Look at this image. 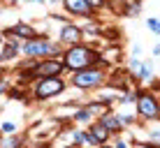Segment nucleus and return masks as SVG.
<instances>
[{
    "mask_svg": "<svg viewBox=\"0 0 160 148\" xmlns=\"http://www.w3.org/2000/svg\"><path fill=\"white\" fill-rule=\"evenodd\" d=\"M60 60H63V65H65V72H79V69L95 67V65H102V67L107 65V60H104L100 49H95L93 44H86V42L65 46Z\"/></svg>",
    "mask_w": 160,
    "mask_h": 148,
    "instance_id": "obj_1",
    "label": "nucleus"
},
{
    "mask_svg": "<svg viewBox=\"0 0 160 148\" xmlns=\"http://www.w3.org/2000/svg\"><path fill=\"white\" fill-rule=\"evenodd\" d=\"M63 44H60L58 40H51L49 35H44V32H40V35L35 37V40H23L21 42V56L23 58H60L63 56Z\"/></svg>",
    "mask_w": 160,
    "mask_h": 148,
    "instance_id": "obj_2",
    "label": "nucleus"
},
{
    "mask_svg": "<svg viewBox=\"0 0 160 148\" xmlns=\"http://www.w3.org/2000/svg\"><path fill=\"white\" fill-rule=\"evenodd\" d=\"M109 72L102 67V65H95V67H86L79 69V72H72V79L70 84L79 90H91V88H100V86L107 84Z\"/></svg>",
    "mask_w": 160,
    "mask_h": 148,
    "instance_id": "obj_3",
    "label": "nucleus"
},
{
    "mask_svg": "<svg viewBox=\"0 0 160 148\" xmlns=\"http://www.w3.org/2000/svg\"><path fill=\"white\" fill-rule=\"evenodd\" d=\"M35 88H32V97L35 100H51V97H58L60 93H65L68 88V81L63 76H42V79H35Z\"/></svg>",
    "mask_w": 160,
    "mask_h": 148,
    "instance_id": "obj_4",
    "label": "nucleus"
},
{
    "mask_svg": "<svg viewBox=\"0 0 160 148\" xmlns=\"http://www.w3.org/2000/svg\"><path fill=\"white\" fill-rule=\"evenodd\" d=\"M137 113L144 120H158L160 118V100L148 90H137Z\"/></svg>",
    "mask_w": 160,
    "mask_h": 148,
    "instance_id": "obj_5",
    "label": "nucleus"
},
{
    "mask_svg": "<svg viewBox=\"0 0 160 148\" xmlns=\"http://www.w3.org/2000/svg\"><path fill=\"white\" fill-rule=\"evenodd\" d=\"M65 65L60 58H42L37 60V67L32 72V79H42V76H63Z\"/></svg>",
    "mask_w": 160,
    "mask_h": 148,
    "instance_id": "obj_6",
    "label": "nucleus"
},
{
    "mask_svg": "<svg viewBox=\"0 0 160 148\" xmlns=\"http://www.w3.org/2000/svg\"><path fill=\"white\" fill-rule=\"evenodd\" d=\"M60 7L68 16H79V19H95V9L88 5V0H60Z\"/></svg>",
    "mask_w": 160,
    "mask_h": 148,
    "instance_id": "obj_7",
    "label": "nucleus"
},
{
    "mask_svg": "<svg viewBox=\"0 0 160 148\" xmlns=\"http://www.w3.org/2000/svg\"><path fill=\"white\" fill-rule=\"evenodd\" d=\"M58 42L63 46H72V44H79V42H86L81 26L72 23V21L63 23V26H60V30H58Z\"/></svg>",
    "mask_w": 160,
    "mask_h": 148,
    "instance_id": "obj_8",
    "label": "nucleus"
},
{
    "mask_svg": "<svg viewBox=\"0 0 160 148\" xmlns=\"http://www.w3.org/2000/svg\"><path fill=\"white\" fill-rule=\"evenodd\" d=\"M40 35V32L35 30V26L28 23V21H19V23H14V26H9V28H5L2 30V37L7 40V37H16V40H35V37Z\"/></svg>",
    "mask_w": 160,
    "mask_h": 148,
    "instance_id": "obj_9",
    "label": "nucleus"
},
{
    "mask_svg": "<svg viewBox=\"0 0 160 148\" xmlns=\"http://www.w3.org/2000/svg\"><path fill=\"white\" fill-rule=\"evenodd\" d=\"M19 53H21V40H16V37H7L5 44L0 46V65L16 60V58H19Z\"/></svg>",
    "mask_w": 160,
    "mask_h": 148,
    "instance_id": "obj_10",
    "label": "nucleus"
},
{
    "mask_svg": "<svg viewBox=\"0 0 160 148\" xmlns=\"http://www.w3.org/2000/svg\"><path fill=\"white\" fill-rule=\"evenodd\" d=\"M88 134H91V139L95 141L98 146L100 144H107L109 141V136H112V132H109L104 125H100V123H95V125H91V130H88Z\"/></svg>",
    "mask_w": 160,
    "mask_h": 148,
    "instance_id": "obj_11",
    "label": "nucleus"
},
{
    "mask_svg": "<svg viewBox=\"0 0 160 148\" xmlns=\"http://www.w3.org/2000/svg\"><path fill=\"white\" fill-rule=\"evenodd\" d=\"M100 125H104V127L109 130L112 134H116V132H121L123 130V125H121V120H118V116H114L112 111H107V113H102L100 116V120H98Z\"/></svg>",
    "mask_w": 160,
    "mask_h": 148,
    "instance_id": "obj_12",
    "label": "nucleus"
},
{
    "mask_svg": "<svg viewBox=\"0 0 160 148\" xmlns=\"http://www.w3.org/2000/svg\"><path fill=\"white\" fill-rule=\"evenodd\" d=\"M102 28H104V26H102L98 19H88V23L81 26L84 37H102Z\"/></svg>",
    "mask_w": 160,
    "mask_h": 148,
    "instance_id": "obj_13",
    "label": "nucleus"
},
{
    "mask_svg": "<svg viewBox=\"0 0 160 148\" xmlns=\"http://www.w3.org/2000/svg\"><path fill=\"white\" fill-rule=\"evenodd\" d=\"M135 79H139V81H151L153 79V63H151V60H144V63L139 65Z\"/></svg>",
    "mask_w": 160,
    "mask_h": 148,
    "instance_id": "obj_14",
    "label": "nucleus"
},
{
    "mask_svg": "<svg viewBox=\"0 0 160 148\" xmlns=\"http://www.w3.org/2000/svg\"><path fill=\"white\" fill-rule=\"evenodd\" d=\"M142 12V0H125L123 16H139Z\"/></svg>",
    "mask_w": 160,
    "mask_h": 148,
    "instance_id": "obj_15",
    "label": "nucleus"
},
{
    "mask_svg": "<svg viewBox=\"0 0 160 148\" xmlns=\"http://www.w3.org/2000/svg\"><path fill=\"white\" fill-rule=\"evenodd\" d=\"M86 109H88V113H91V116H102V113L109 111V104H104V102L98 100V102H88Z\"/></svg>",
    "mask_w": 160,
    "mask_h": 148,
    "instance_id": "obj_16",
    "label": "nucleus"
},
{
    "mask_svg": "<svg viewBox=\"0 0 160 148\" xmlns=\"http://www.w3.org/2000/svg\"><path fill=\"white\" fill-rule=\"evenodd\" d=\"M21 141L23 139L16 134H5V139H0V148H19Z\"/></svg>",
    "mask_w": 160,
    "mask_h": 148,
    "instance_id": "obj_17",
    "label": "nucleus"
},
{
    "mask_svg": "<svg viewBox=\"0 0 160 148\" xmlns=\"http://www.w3.org/2000/svg\"><path fill=\"white\" fill-rule=\"evenodd\" d=\"M74 120H77V123H88V120H91V113H88V109L81 107L79 111L74 113Z\"/></svg>",
    "mask_w": 160,
    "mask_h": 148,
    "instance_id": "obj_18",
    "label": "nucleus"
},
{
    "mask_svg": "<svg viewBox=\"0 0 160 148\" xmlns=\"http://www.w3.org/2000/svg\"><path fill=\"white\" fill-rule=\"evenodd\" d=\"M146 28L151 32H156V35H160V19H146Z\"/></svg>",
    "mask_w": 160,
    "mask_h": 148,
    "instance_id": "obj_19",
    "label": "nucleus"
},
{
    "mask_svg": "<svg viewBox=\"0 0 160 148\" xmlns=\"http://www.w3.org/2000/svg\"><path fill=\"white\" fill-rule=\"evenodd\" d=\"M7 88H9V79H7V74L0 69V95H2V93H7Z\"/></svg>",
    "mask_w": 160,
    "mask_h": 148,
    "instance_id": "obj_20",
    "label": "nucleus"
},
{
    "mask_svg": "<svg viewBox=\"0 0 160 148\" xmlns=\"http://www.w3.org/2000/svg\"><path fill=\"white\" fill-rule=\"evenodd\" d=\"M0 132L2 134H14L16 132V123H2L0 125Z\"/></svg>",
    "mask_w": 160,
    "mask_h": 148,
    "instance_id": "obj_21",
    "label": "nucleus"
},
{
    "mask_svg": "<svg viewBox=\"0 0 160 148\" xmlns=\"http://www.w3.org/2000/svg\"><path fill=\"white\" fill-rule=\"evenodd\" d=\"M88 5H91L95 12H100V9H107V0H88Z\"/></svg>",
    "mask_w": 160,
    "mask_h": 148,
    "instance_id": "obj_22",
    "label": "nucleus"
},
{
    "mask_svg": "<svg viewBox=\"0 0 160 148\" xmlns=\"http://www.w3.org/2000/svg\"><path fill=\"white\" fill-rule=\"evenodd\" d=\"M121 104H130V102H135L137 100V90H128V95H123V97H118Z\"/></svg>",
    "mask_w": 160,
    "mask_h": 148,
    "instance_id": "obj_23",
    "label": "nucleus"
},
{
    "mask_svg": "<svg viewBox=\"0 0 160 148\" xmlns=\"http://www.w3.org/2000/svg\"><path fill=\"white\" fill-rule=\"evenodd\" d=\"M51 19H53V21H58V23H68V21H70V19H68V14H51Z\"/></svg>",
    "mask_w": 160,
    "mask_h": 148,
    "instance_id": "obj_24",
    "label": "nucleus"
},
{
    "mask_svg": "<svg viewBox=\"0 0 160 148\" xmlns=\"http://www.w3.org/2000/svg\"><path fill=\"white\" fill-rule=\"evenodd\" d=\"M118 120H121V125H130L135 118H132V116H118Z\"/></svg>",
    "mask_w": 160,
    "mask_h": 148,
    "instance_id": "obj_25",
    "label": "nucleus"
},
{
    "mask_svg": "<svg viewBox=\"0 0 160 148\" xmlns=\"http://www.w3.org/2000/svg\"><path fill=\"white\" fill-rule=\"evenodd\" d=\"M130 56H137V58H139V56H142V46L135 44V46H132V51H130Z\"/></svg>",
    "mask_w": 160,
    "mask_h": 148,
    "instance_id": "obj_26",
    "label": "nucleus"
},
{
    "mask_svg": "<svg viewBox=\"0 0 160 148\" xmlns=\"http://www.w3.org/2000/svg\"><path fill=\"white\" fill-rule=\"evenodd\" d=\"M151 139H153V141H158V144H160V130H153V132H151Z\"/></svg>",
    "mask_w": 160,
    "mask_h": 148,
    "instance_id": "obj_27",
    "label": "nucleus"
},
{
    "mask_svg": "<svg viewBox=\"0 0 160 148\" xmlns=\"http://www.w3.org/2000/svg\"><path fill=\"white\" fill-rule=\"evenodd\" d=\"M112 148H128V144H125L123 139H118V141H116V144H114Z\"/></svg>",
    "mask_w": 160,
    "mask_h": 148,
    "instance_id": "obj_28",
    "label": "nucleus"
},
{
    "mask_svg": "<svg viewBox=\"0 0 160 148\" xmlns=\"http://www.w3.org/2000/svg\"><path fill=\"white\" fill-rule=\"evenodd\" d=\"M23 2H28V5H47V0H23Z\"/></svg>",
    "mask_w": 160,
    "mask_h": 148,
    "instance_id": "obj_29",
    "label": "nucleus"
},
{
    "mask_svg": "<svg viewBox=\"0 0 160 148\" xmlns=\"http://www.w3.org/2000/svg\"><path fill=\"white\" fill-rule=\"evenodd\" d=\"M153 56H160V44H156V46H153Z\"/></svg>",
    "mask_w": 160,
    "mask_h": 148,
    "instance_id": "obj_30",
    "label": "nucleus"
},
{
    "mask_svg": "<svg viewBox=\"0 0 160 148\" xmlns=\"http://www.w3.org/2000/svg\"><path fill=\"white\" fill-rule=\"evenodd\" d=\"M7 5H19V2H23V0H5Z\"/></svg>",
    "mask_w": 160,
    "mask_h": 148,
    "instance_id": "obj_31",
    "label": "nucleus"
},
{
    "mask_svg": "<svg viewBox=\"0 0 160 148\" xmlns=\"http://www.w3.org/2000/svg\"><path fill=\"white\" fill-rule=\"evenodd\" d=\"M5 44V37H2V32H0V46H2Z\"/></svg>",
    "mask_w": 160,
    "mask_h": 148,
    "instance_id": "obj_32",
    "label": "nucleus"
},
{
    "mask_svg": "<svg viewBox=\"0 0 160 148\" xmlns=\"http://www.w3.org/2000/svg\"><path fill=\"white\" fill-rule=\"evenodd\" d=\"M98 148H112V146H107V144H100V146H98Z\"/></svg>",
    "mask_w": 160,
    "mask_h": 148,
    "instance_id": "obj_33",
    "label": "nucleus"
}]
</instances>
